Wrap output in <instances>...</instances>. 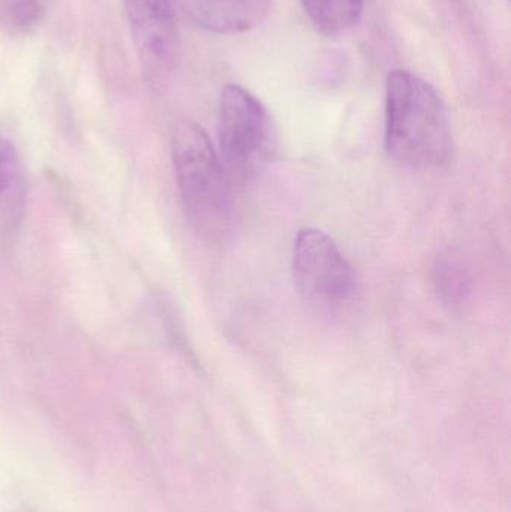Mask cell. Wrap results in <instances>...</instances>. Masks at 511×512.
I'll list each match as a JSON object with an SVG mask.
<instances>
[{
  "mask_svg": "<svg viewBox=\"0 0 511 512\" xmlns=\"http://www.w3.org/2000/svg\"><path fill=\"white\" fill-rule=\"evenodd\" d=\"M384 146L396 164L411 170L443 167L452 158V123L443 98L407 69L387 77Z\"/></svg>",
  "mask_w": 511,
  "mask_h": 512,
  "instance_id": "6da1fadb",
  "label": "cell"
},
{
  "mask_svg": "<svg viewBox=\"0 0 511 512\" xmlns=\"http://www.w3.org/2000/svg\"><path fill=\"white\" fill-rule=\"evenodd\" d=\"M177 186L189 224L210 245L230 233V180L201 126L191 120L177 123L171 138Z\"/></svg>",
  "mask_w": 511,
  "mask_h": 512,
  "instance_id": "7a4b0ae2",
  "label": "cell"
},
{
  "mask_svg": "<svg viewBox=\"0 0 511 512\" xmlns=\"http://www.w3.org/2000/svg\"><path fill=\"white\" fill-rule=\"evenodd\" d=\"M219 161L230 183L248 185L272 159L276 135L272 117L245 87L228 84L218 108Z\"/></svg>",
  "mask_w": 511,
  "mask_h": 512,
  "instance_id": "3957f363",
  "label": "cell"
},
{
  "mask_svg": "<svg viewBox=\"0 0 511 512\" xmlns=\"http://www.w3.org/2000/svg\"><path fill=\"white\" fill-rule=\"evenodd\" d=\"M293 276L306 304L324 316L350 312L359 300L356 271L335 240L317 228H303L294 240Z\"/></svg>",
  "mask_w": 511,
  "mask_h": 512,
  "instance_id": "277c9868",
  "label": "cell"
},
{
  "mask_svg": "<svg viewBox=\"0 0 511 512\" xmlns=\"http://www.w3.org/2000/svg\"><path fill=\"white\" fill-rule=\"evenodd\" d=\"M132 38L144 71L161 77L170 71L179 51L174 0H122Z\"/></svg>",
  "mask_w": 511,
  "mask_h": 512,
  "instance_id": "5b68a950",
  "label": "cell"
},
{
  "mask_svg": "<svg viewBox=\"0 0 511 512\" xmlns=\"http://www.w3.org/2000/svg\"><path fill=\"white\" fill-rule=\"evenodd\" d=\"M183 8L198 29L234 35L260 26L269 17L272 0H183Z\"/></svg>",
  "mask_w": 511,
  "mask_h": 512,
  "instance_id": "8992f818",
  "label": "cell"
},
{
  "mask_svg": "<svg viewBox=\"0 0 511 512\" xmlns=\"http://www.w3.org/2000/svg\"><path fill=\"white\" fill-rule=\"evenodd\" d=\"M318 32L335 38L353 30L362 20L365 0H300Z\"/></svg>",
  "mask_w": 511,
  "mask_h": 512,
  "instance_id": "52a82bcc",
  "label": "cell"
},
{
  "mask_svg": "<svg viewBox=\"0 0 511 512\" xmlns=\"http://www.w3.org/2000/svg\"><path fill=\"white\" fill-rule=\"evenodd\" d=\"M434 285L438 298L449 309H461L471 294V279L459 256H438L434 265Z\"/></svg>",
  "mask_w": 511,
  "mask_h": 512,
  "instance_id": "ba28073f",
  "label": "cell"
},
{
  "mask_svg": "<svg viewBox=\"0 0 511 512\" xmlns=\"http://www.w3.org/2000/svg\"><path fill=\"white\" fill-rule=\"evenodd\" d=\"M50 0H0V27L9 33L35 29L48 11Z\"/></svg>",
  "mask_w": 511,
  "mask_h": 512,
  "instance_id": "9c48e42d",
  "label": "cell"
},
{
  "mask_svg": "<svg viewBox=\"0 0 511 512\" xmlns=\"http://www.w3.org/2000/svg\"><path fill=\"white\" fill-rule=\"evenodd\" d=\"M21 182V165L14 144L0 137V204L9 201Z\"/></svg>",
  "mask_w": 511,
  "mask_h": 512,
  "instance_id": "30bf717a",
  "label": "cell"
}]
</instances>
